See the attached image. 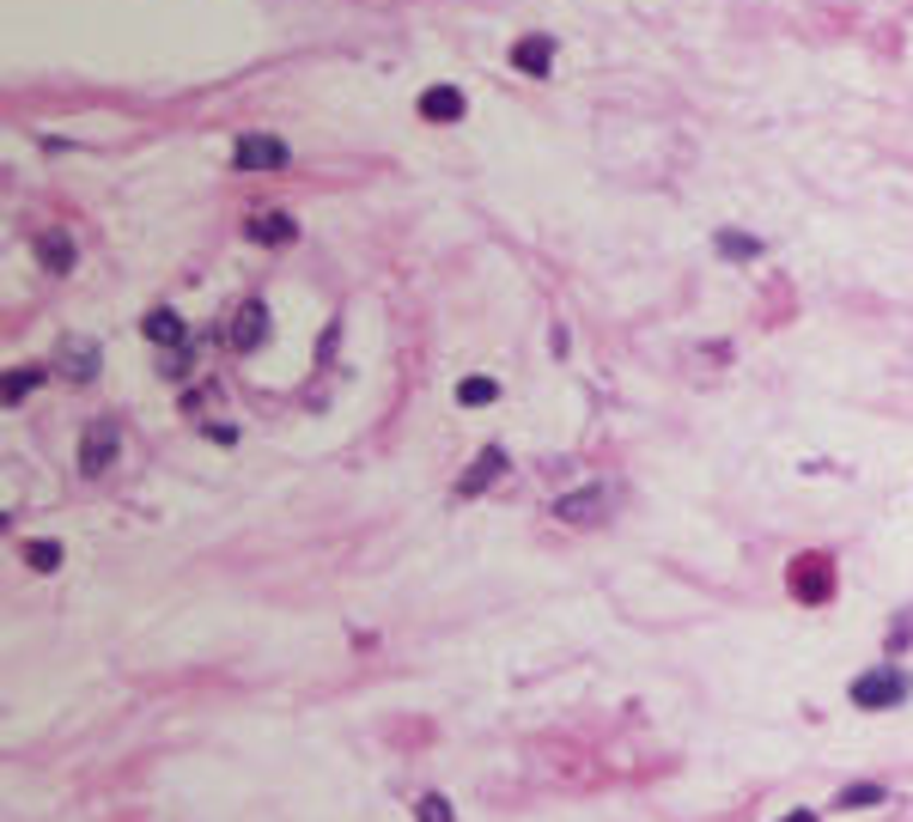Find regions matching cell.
<instances>
[{
    "instance_id": "6da1fadb",
    "label": "cell",
    "mask_w": 913,
    "mask_h": 822,
    "mask_svg": "<svg viewBox=\"0 0 913 822\" xmlns=\"http://www.w3.org/2000/svg\"><path fill=\"white\" fill-rule=\"evenodd\" d=\"M908 701V670H865V677H853V707L865 713H884V707H901Z\"/></svg>"
},
{
    "instance_id": "7a4b0ae2",
    "label": "cell",
    "mask_w": 913,
    "mask_h": 822,
    "mask_svg": "<svg viewBox=\"0 0 913 822\" xmlns=\"http://www.w3.org/2000/svg\"><path fill=\"white\" fill-rule=\"evenodd\" d=\"M269 329H274L269 305H262V298H244L238 312H232V329H226V341H232V348H238V354H250V348H262V341H269Z\"/></svg>"
},
{
    "instance_id": "3957f363",
    "label": "cell",
    "mask_w": 913,
    "mask_h": 822,
    "mask_svg": "<svg viewBox=\"0 0 913 822\" xmlns=\"http://www.w3.org/2000/svg\"><path fill=\"white\" fill-rule=\"evenodd\" d=\"M232 158H238V171H286L293 165V146L281 134H244Z\"/></svg>"
},
{
    "instance_id": "277c9868",
    "label": "cell",
    "mask_w": 913,
    "mask_h": 822,
    "mask_svg": "<svg viewBox=\"0 0 913 822\" xmlns=\"http://www.w3.org/2000/svg\"><path fill=\"white\" fill-rule=\"evenodd\" d=\"M116 445H122V439H116V426H110V421H92L86 433H80V475H92V482H98L104 469L116 463Z\"/></svg>"
},
{
    "instance_id": "5b68a950",
    "label": "cell",
    "mask_w": 913,
    "mask_h": 822,
    "mask_svg": "<svg viewBox=\"0 0 913 822\" xmlns=\"http://www.w3.org/2000/svg\"><path fill=\"white\" fill-rule=\"evenodd\" d=\"M56 372L68 384H92L98 378V341H86V336H68L56 348Z\"/></svg>"
},
{
    "instance_id": "8992f818",
    "label": "cell",
    "mask_w": 913,
    "mask_h": 822,
    "mask_svg": "<svg viewBox=\"0 0 913 822\" xmlns=\"http://www.w3.org/2000/svg\"><path fill=\"white\" fill-rule=\"evenodd\" d=\"M500 475H506V451H500V445H487V451H475V463L456 475V494L475 500V494H487V488L500 482Z\"/></svg>"
},
{
    "instance_id": "52a82bcc",
    "label": "cell",
    "mask_w": 913,
    "mask_h": 822,
    "mask_svg": "<svg viewBox=\"0 0 913 822\" xmlns=\"http://www.w3.org/2000/svg\"><path fill=\"white\" fill-rule=\"evenodd\" d=\"M603 512H609V494H603V488H572V494L555 500L560 525H597Z\"/></svg>"
},
{
    "instance_id": "ba28073f",
    "label": "cell",
    "mask_w": 913,
    "mask_h": 822,
    "mask_svg": "<svg viewBox=\"0 0 913 822\" xmlns=\"http://www.w3.org/2000/svg\"><path fill=\"white\" fill-rule=\"evenodd\" d=\"M828 585H834V573H828V554H804V561H792V591H798L804 603H822Z\"/></svg>"
},
{
    "instance_id": "9c48e42d",
    "label": "cell",
    "mask_w": 913,
    "mask_h": 822,
    "mask_svg": "<svg viewBox=\"0 0 913 822\" xmlns=\"http://www.w3.org/2000/svg\"><path fill=\"white\" fill-rule=\"evenodd\" d=\"M512 68L530 73V80H543V73L555 68V37H543V31L518 37V43H512Z\"/></svg>"
},
{
    "instance_id": "30bf717a",
    "label": "cell",
    "mask_w": 913,
    "mask_h": 822,
    "mask_svg": "<svg viewBox=\"0 0 913 822\" xmlns=\"http://www.w3.org/2000/svg\"><path fill=\"white\" fill-rule=\"evenodd\" d=\"M250 238L257 244H269V250H281V244H293L299 238V220H293V213H281V208H262V213H250Z\"/></svg>"
},
{
    "instance_id": "8fae6325",
    "label": "cell",
    "mask_w": 913,
    "mask_h": 822,
    "mask_svg": "<svg viewBox=\"0 0 913 822\" xmlns=\"http://www.w3.org/2000/svg\"><path fill=\"white\" fill-rule=\"evenodd\" d=\"M141 329H146V341H158V348H165V354H171V348H183V317L171 312V305H158V312H146L141 317Z\"/></svg>"
},
{
    "instance_id": "7c38bea8",
    "label": "cell",
    "mask_w": 913,
    "mask_h": 822,
    "mask_svg": "<svg viewBox=\"0 0 913 822\" xmlns=\"http://www.w3.org/2000/svg\"><path fill=\"white\" fill-rule=\"evenodd\" d=\"M420 116H427V122H456V116H463V92H456V85H427V92H420Z\"/></svg>"
},
{
    "instance_id": "4fadbf2b",
    "label": "cell",
    "mask_w": 913,
    "mask_h": 822,
    "mask_svg": "<svg viewBox=\"0 0 913 822\" xmlns=\"http://www.w3.org/2000/svg\"><path fill=\"white\" fill-rule=\"evenodd\" d=\"M37 262H44L49 274H68L73 269V238L68 232H44V238H37Z\"/></svg>"
},
{
    "instance_id": "5bb4252c",
    "label": "cell",
    "mask_w": 913,
    "mask_h": 822,
    "mask_svg": "<svg viewBox=\"0 0 913 822\" xmlns=\"http://www.w3.org/2000/svg\"><path fill=\"white\" fill-rule=\"evenodd\" d=\"M37 384H44V372H37V366H19V372H7V378H0V402L13 409V402H25L31 390H37Z\"/></svg>"
},
{
    "instance_id": "9a60e30c",
    "label": "cell",
    "mask_w": 913,
    "mask_h": 822,
    "mask_svg": "<svg viewBox=\"0 0 913 822\" xmlns=\"http://www.w3.org/2000/svg\"><path fill=\"white\" fill-rule=\"evenodd\" d=\"M884 798H889V786L865 780V786H846V792H834V805H841V810H870V805H884Z\"/></svg>"
},
{
    "instance_id": "2e32d148",
    "label": "cell",
    "mask_w": 913,
    "mask_h": 822,
    "mask_svg": "<svg viewBox=\"0 0 913 822\" xmlns=\"http://www.w3.org/2000/svg\"><path fill=\"white\" fill-rule=\"evenodd\" d=\"M494 397H500V384L494 378H463L456 384V402H463V409H487Z\"/></svg>"
},
{
    "instance_id": "e0dca14e",
    "label": "cell",
    "mask_w": 913,
    "mask_h": 822,
    "mask_svg": "<svg viewBox=\"0 0 913 822\" xmlns=\"http://www.w3.org/2000/svg\"><path fill=\"white\" fill-rule=\"evenodd\" d=\"M414 822H456V810H451V798L420 792V798H414Z\"/></svg>"
},
{
    "instance_id": "ac0fdd59",
    "label": "cell",
    "mask_w": 913,
    "mask_h": 822,
    "mask_svg": "<svg viewBox=\"0 0 913 822\" xmlns=\"http://www.w3.org/2000/svg\"><path fill=\"white\" fill-rule=\"evenodd\" d=\"M25 567L31 573H56L61 567V549H56V542H25Z\"/></svg>"
},
{
    "instance_id": "d6986e66",
    "label": "cell",
    "mask_w": 913,
    "mask_h": 822,
    "mask_svg": "<svg viewBox=\"0 0 913 822\" xmlns=\"http://www.w3.org/2000/svg\"><path fill=\"white\" fill-rule=\"evenodd\" d=\"M719 256H761V238H749V232H719Z\"/></svg>"
},
{
    "instance_id": "ffe728a7",
    "label": "cell",
    "mask_w": 913,
    "mask_h": 822,
    "mask_svg": "<svg viewBox=\"0 0 913 822\" xmlns=\"http://www.w3.org/2000/svg\"><path fill=\"white\" fill-rule=\"evenodd\" d=\"M189 366H195V341H183V348H171V354H158V372H165V378H183Z\"/></svg>"
},
{
    "instance_id": "44dd1931",
    "label": "cell",
    "mask_w": 913,
    "mask_h": 822,
    "mask_svg": "<svg viewBox=\"0 0 913 822\" xmlns=\"http://www.w3.org/2000/svg\"><path fill=\"white\" fill-rule=\"evenodd\" d=\"M908 639H913V610H908V615H901V622H896V627H889V646H908Z\"/></svg>"
},
{
    "instance_id": "7402d4cb",
    "label": "cell",
    "mask_w": 913,
    "mask_h": 822,
    "mask_svg": "<svg viewBox=\"0 0 913 822\" xmlns=\"http://www.w3.org/2000/svg\"><path fill=\"white\" fill-rule=\"evenodd\" d=\"M780 822H816V817H810V810H792V817H780Z\"/></svg>"
}]
</instances>
